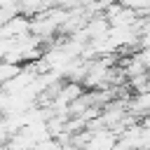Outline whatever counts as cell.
<instances>
[{
  "mask_svg": "<svg viewBox=\"0 0 150 150\" xmlns=\"http://www.w3.org/2000/svg\"><path fill=\"white\" fill-rule=\"evenodd\" d=\"M143 127H145V129L150 131V112H148V117H145V122H143Z\"/></svg>",
  "mask_w": 150,
  "mask_h": 150,
  "instance_id": "3",
  "label": "cell"
},
{
  "mask_svg": "<svg viewBox=\"0 0 150 150\" xmlns=\"http://www.w3.org/2000/svg\"><path fill=\"white\" fill-rule=\"evenodd\" d=\"M117 5L131 9V12H141V9H148L150 7V0H117Z\"/></svg>",
  "mask_w": 150,
  "mask_h": 150,
  "instance_id": "2",
  "label": "cell"
},
{
  "mask_svg": "<svg viewBox=\"0 0 150 150\" xmlns=\"http://www.w3.org/2000/svg\"><path fill=\"white\" fill-rule=\"evenodd\" d=\"M134 110H138V112H150V89H145V91H141V94L136 96Z\"/></svg>",
  "mask_w": 150,
  "mask_h": 150,
  "instance_id": "1",
  "label": "cell"
}]
</instances>
